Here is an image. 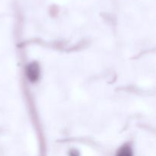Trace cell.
<instances>
[{
  "label": "cell",
  "mask_w": 156,
  "mask_h": 156,
  "mask_svg": "<svg viewBox=\"0 0 156 156\" xmlns=\"http://www.w3.org/2000/svg\"><path fill=\"white\" fill-rule=\"evenodd\" d=\"M26 74H27V79L30 82H35L36 81H37L40 76V69L37 64L33 62V63L27 66Z\"/></svg>",
  "instance_id": "cell-1"
},
{
  "label": "cell",
  "mask_w": 156,
  "mask_h": 156,
  "mask_svg": "<svg viewBox=\"0 0 156 156\" xmlns=\"http://www.w3.org/2000/svg\"><path fill=\"white\" fill-rule=\"evenodd\" d=\"M117 156H133L132 150L128 146H123L118 151Z\"/></svg>",
  "instance_id": "cell-2"
}]
</instances>
